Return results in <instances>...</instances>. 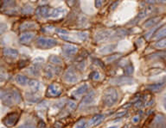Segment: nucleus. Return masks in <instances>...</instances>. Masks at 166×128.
Here are the masks:
<instances>
[{
	"mask_svg": "<svg viewBox=\"0 0 166 128\" xmlns=\"http://www.w3.org/2000/svg\"><path fill=\"white\" fill-rule=\"evenodd\" d=\"M36 43L39 47H42V48H49V47H52L56 45V41L54 39L44 38V37L39 38L37 40Z\"/></svg>",
	"mask_w": 166,
	"mask_h": 128,
	"instance_id": "nucleus-1",
	"label": "nucleus"
},
{
	"mask_svg": "<svg viewBox=\"0 0 166 128\" xmlns=\"http://www.w3.org/2000/svg\"><path fill=\"white\" fill-rule=\"evenodd\" d=\"M118 99V94L115 90H110L106 96V101L107 102L108 105H112Z\"/></svg>",
	"mask_w": 166,
	"mask_h": 128,
	"instance_id": "nucleus-2",
	"label": "nucleus"
},
{
	"mask_svg": "<svg viewBox=\"0 0 166 128\" xmlns=\"http://www.w3.org/2000/svg\"><path fill=\"white\" fill-rule=\"evenodd\" d=\"M65 78H66L67 81L69 82V83H75L77 81V76L72 71H68L65 74Z\"/></svg>",
	"mask_w": 166,
	"mask_h": 128,
	"instance_id": "nucleus-3",
	"label": "nucleus"
},
{
	"mask_svg": "<svg viewBox=\"0 0 166 128\" xmlns=\"http://www.w3.org/2000/svg\"><path fill=\"white\" fill-rule=\"evenodd\" d=\"M34 36H35V34H34V33H26V34H24L21 35L20 40H21V42H29V41H31V40L33 39Z\"/></svg>",
	"mask_w": 166,
	"mask_h": 128,
	"instance_id": "nucleus-4",
	"label": "nucleus"
},
{
	"mask_svg": "<svg viewBox=\"0 0 166 128\" xmlns=\"http://www.w3.org/2000/svg\"><path fill=\"white\" fill-rule=\"evenodd\" d=\"M77 51V47L72 45H66L64 46V52L67 54H74V53H76Z\"/></svg>",
	"mask_w": 166,
	"mask_h": 128,
	"instance_id": "nucleus-5",
	"label": "nucleus"
},
{
	"mask_svg": "<svg viewBox=\"0 0 166 128\" xmlns=\"http://www.w3.org/2000/svg\"><path fill=\"white\" fill-rule=\"evenodd\" d=\"M60 93H61V90L57 85H56V84L50 85V87H49V94L50 95L55 96V95H59Z\"/></svg>",
	"mask_w": 166,
	"mask_h": 128,
	"instance_id": "nucleus-6",
	"label": "nucleus"
},
{
	"mask_svg": "<svg viewBox=\"0 0 166 128\" xmlns=\"http://www.w3.org/2000/svg\"><path fill=\"white\" fill-rule=\"evenodd\" d=\"M17 83H19V84H22V85H25V84H27L29 83V79H28L25 76H23V75L17 76Z\"/></svg>",
	"mask_w": 166,
	"mask_h": 128,
	"instance_id": "nucleus-7",
	"label": "nucleus"
},
{
	"mask_svg": "<svg viewBox=\"0 0 166 128\" xmlns=\"http://www.w3.org/2000/svg\"><path fill=\"white\" fill-rule=\"evenodd\" d=\"M4 53H6V56L8 57H11V58H16L17 57L18 53H17V50H14V49H6L4 50Z\"/></svg>",
	"mask_w": 166,
	"mask_h": 128,
	"instance_id": "nucleus-8",
	"label": "nucleus"
},
{
	"mask_svg": "<svg viewBox=\"0 0 166 128\" xmlns=\"http://www.w3.org/2000/svg\"><path fill=\"white\" fill-rule=\"evenodd\" d=\"M87 90H88V85H87V84H84V85L81 86L78 90H76V91L74 92V94H75V95H81V94H83L84 92H86Z\"/></svg>",
	"mask_w": 166,
	"mask_h": 128,
	"instance_id": "nucleus-9",
	"label": "nucleus"
},
{
	"mask_svg": "<svg viewBox=\"0 0 166 128\" xmlns=\"http://www.w3.org/2000/svg\"><path fill=\"white\" fill-rule=\"evenodd\" d=\"M51 59H54V60H50V62L54 63V64H61V60L58 58V57H56V56H52Z\"/></svg>",
	"mask_w": 166,
	"mask_h": 128,
	"instance_id": "nucleus-10",
	"label": "nucleus"
},
{
	"mask_svg": "<svg viewBox=\"0 0 166 128\" xmlns=\"http://www.w3.org/2000/svg\"><path fill=\"white\" fill-rule=\"evenodd\" d=\"M156 47H159L165 48V40H160L159 42H158V43L156 44Z\"/></svg>",
	"mask_w": 166,
	"mask_h": 128,
	"instance_id": "nucleus-11",
	"label": "nucleus"
}]
</instances>
